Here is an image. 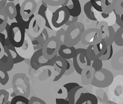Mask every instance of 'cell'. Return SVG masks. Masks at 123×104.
<instances>
[{
    "instance_id": "obj_13",
    "label": "cell",
    "mask_w": 123,
    "mask_h": 104,
    "mask_svg": "<svg viewBox=\"0 0 123 104\" xmlns=\"http://www.w3.org/2000/svg\"><path fill=\"white\" fill-rule=\"evenodd\" d=\"M38 4L35 0H25L20 4V12L25 20L28 19L31 15L35 14Z\"/></svg>"
},
{
    "instance_id": "obj_10",
    "label": "cell",
    "mask_w": 123,
    "mask_h": 104,
    "mask_svg": "<svg viewBox=\"0 0 123 104\" xmlns=\"http://www.w3.org/2000/svg\"><path fill=\"white\" fill-rule=\"evenodd\" d=\"M45 27V20L42 17L38 14L35 15L31 21L30 22L28 30H26L25 32L28 34L30 38H36L41 33L42 31Z\"/></svg>"
},
{
    "instance_id": "obj_49",
    "label": "cell",
    "mask_w": 123,
    "mask_h": 104,
    "mask_svg": "<svg viewBox=\"0 0 123 104\" xmlns=\"http://www.w3.org/2000/svg\"><path fill=\"white\" fill-rule=\"evenodd\" d=\"M4 53H5V50H4V45L0 42V58H1L3 56Z\"/></svg>"
},
{
    "instance_id": "obj_11",
    "label": "cell",
    "mask_w": 123,
    "mask_h": 104,
    "mask_svg": "<svg viewBox=\"0 0 123 104\" xmlns=\"http://www.w3.org/2000/svg\"><path fill=\"white\" fill-rule=\"evenodd\" d=\"M107 46L105 40L102 39V40L97 44L88 45L86 49L87 56L92 61L99 58L105 53Z\"/></svg>"
},
{
    "instance_id": "obj_47",
    "label": "cell",
    "mask_w": 123,
    "mask_h": 104,
    "mask_svg": "<svg viewBox=\"0 0 123 104\" xmlns=\"http://www.w3.org/2000/svg\"><path fill=\"white\" fill-rule=\"evenodd\" d=\"M57 104H69V102L68 99L67 100L64 98H57L55 100Z\"/></svg>"
},
{
    "instance_id": "obj_40",
    "label": "cell",
    "mask_w": 123,
    "mask_h": 104,
    "mask_svg": "<svg viewBox=\"0 0 123 104\" xmlns=\"http://www.w3.org/2000/svg\"><path fill=\"white\" fill-rule=\"evenodd\" d=\"M92 6H93L94 9L98 12H102V6H101V0H90Z\"/></svg>"
},
{
    "instance_id": "obj_20",
    "label": "cell",
    "mask_w": 123,
    "mask_h": 104,
    "mask_svg": "<svg viewBox=\"0 0 123 104\" xmlns=\"http://www.w3.org/2000/svg\"><path fill=\"white\" fill-rule=\"evenodd\" d=\"M98 102L97 97L95 95L87 92L81 95L75 104H97Z\"/></svg>"
},
{
    "instance_id": "obj_19",
    "label": "cell",
    "mask_w": 123,
    "mask_h": 104,
    "mask_svg": "<svg viewBox=\"0 0 123 104\" xmlns=\"http://www.w3.org/2000/svg\"><path fill=\"white\" fill-rule=\"evenodd\" d=\"M112 67L116 71L123 69V49L118 51L113 55L111 61Z\"/></svg>"
},
{
    "instance_id": "obj_50",
    "label": "cell",
    "mask_w": 123,
    "mask_h": 104,
    "mask_svg": "<svg viewBox=\"0 0 123 104\" xmlns=\"http://www.w3.org/2000/svg\"><path fill=\"white\" fill-rule=\"evenodd\" d=\"M5 40H6V36L4 34L2 33V32H0V42H1L3 45H4Z\"/></svg>"
},
{
    "instance_id": "obj_27",
    "label": "cell",
    "mask_w": 123,
    "mask_h": 104,
    "mask_svg": "<svg viewBox=\"0 0 123 104\" xmlns=\"http://www.w3.org/2000/svg\"><path fill=\"white\" fill-rule=\"evenodd\" d=\"M8 17L4 9H0V32H3L8 23Z\"/></svg>"
},
{
    "instance_id": "obj_3",
    "label": "cell",
    "mask_w": 123,
    "mask_h": 104,
    "mask_svg": "<svg viewBox=\"0 0 123 104\" xmlns=\"http://www.w3.org/2000/svg\"><path fill=\"white\" fill-rule=\"evenodd\" d=\"M25 29L17 22L11 24L7 32V38L9 39L10 42L15 48H19L22 46L25 40Z\"/></svg>"
},
{
    "instance_id": "obj_12",
    "label": "cell",
    "mask_w": 123,
    "mask_h": 104,
    "mask_svg": "<svg viewBox=\"0 0 123 104\" xmlns=\"http://www.w3.org/2000/svg\"><path fill=\"white\" fill-rule=\"evenodd\" d=\"M17 52L20 55L24 58H31L34 53V48L31 39L28 34H25V40L22 46L19 48H16Z\"/></svg>"
},
{
    "instance_id": "obj_17",
    "label": "cell",
    "mask_w": 123,
    "mask_h": 104,
    "mask_svg": "<svg viewBox=\"0 0 123 104\" xmlns=\"http://www.w3.org/2000/svg\"><path fill=\"white\" fill-rule=\"evenodd\" d=\"M15 7H16V10H17V14H16V16L15 17V20L19 25H21L22 27L25 29V31L28 30L30 22L35 17V14H33L32 15H31L30 17L28 18V19L25 20L22 17L21 12H20V3L17 4L15 5Z\"/></svg>"
},
{
    "instance_id": "obj_44",
    "label": "cell",
    "mask_w": 123,
    "mask_h": 104,
    "mask_svg": "<svg viewBox=\"0 0 123 104\" xmlns=\"http://www.w3.org/2000/svg\"><path fill=\"white\" fill-rule=\"evenodd\" d=\"M78 85L79 84H78V83H76V82H71V83H67V84H65V85H63V87L67 89V92H68L70 91L71 89L74 88L76 86H78Z\"/></svg>"
},
{
    "instance_id": "obj_1",
    "label": "cell",
    "mask_w": 123,
    "mask_h": 104,
    "mask_svg": "<svg viewBox=\"0 0 123 104\" xmlns=\"http://www.w3.org/2000/svg\"><path fill=\"white\" fill-rule=\"evenodd\" d=\"M85 31L83 23L76 22L68 26L66 30L64 44L69 47L75 46L81 41V35Z\"/></svg>"
},
{
    "instance_id": "obj_16",
    "label": "cell",
    "mask_w": 123,
    "mask_h": 104,
    "mask_svg": "<svg viewBox=\"0 0 123 104\" xmlns=\"http://www.w3.org/2000/svg\"><path fill=\"white\" fill-rule=\"evenodd\" d=\"M95 70L92 66H87L83 69L81 72V83L83 85H88L91 84L94 79Z\"/></svg>"
},
{
    "instance_id": "obj_55",
    "label": "cell",
    "mask_w": 123,
    "mask_h": 104,
    "mask_svg": "<svg viewBox=\"0 0 123 104\" xmlns=\"http://www.w3.org/2000/svg\"><path fill=\"white\" fill-rule=\"evenodd\" d=\"M121 18L122 20L123 21V14H121Z\"/></svg>"
},
{
    "instance_id": "obj_48",
    "label": "cell",
    "mask_w": 123,
    "mask_h": 104,
    "mask_svg": "<svg viewBox=\"0 0 123 104\" xmlns=\"http://www.w3.org/2000/svg\"><path fill=\"white\" fill-rule=\"evenodd\" d=\"M40 34L43 36V38L44 39L45 42H46V40H48V39L49 38V34H48V31H47V29H46L45 28H44L43 30L42 31V32H41V33Z\"/></svg>"
},
{
    "instance_id": "obj_52",
    "label": "cell",
    "mask_w": 123,
    "mask_h": 104,
    "mask_svg": "<svg viewBox=\"0 0 123 104\" xmlns=\"http://www.w3.org/2000/svg\"><path fill=\"white\" fill-rule=\"evenodd\" d=\"M11 42H10V40L8 38H6V40H5V43H4V46H8L9 45H11Z\"/></svg>"
},
{
    "instance_id": "obj_38",
    "label": "cell",
    "mask_w": 123,
    "mask_h": 104,
    "mask_svg": "<svg viewBox=\"0 0 123 104\" xmlns=\"http://www.w3.org/2000/svg\"><path fill=\"white\" fill-rule=\"evenodd\" d=\"M66 31L63 28H60L59 30H58L56 33V38H57L60 43L62 44H64L65 36Z\"/></svg>"
},
{
    "instance_id": "obj_9",
    "label": "cell",
    "mask_w": 123,
    "mask_h": 104,
    "mask_svg": "<svg viewBox=\"0 0 123 104\" xmlns=\"http://www.w3.org/2000/svg\"><path fill=\"white\" fill-rule=\"evenodd\" d=\"M48 66H52L54 67L55 71L58 72V74L55 75L54 82H57L60 80L67 69V60L62 58L60 55H56L52 58L48 60L47 61Z\"/></svg>"
},
{
    "instance_id": "obj_2",
    "label": "cell",
    "mask_w": 123,
    "mask_h": 104,
    "mask_svg": "<svg viewBox=\"0 0 123 104\" xmlns=\"http://www.w3.org/2000/svg\"><path fill=\"white\" fill-rule=\"evenodd\" d=\"M12 85L16 95H21L28 98L30 93L28 78L24 74H16L13 76Z\"/></svg>"
},
{
    "instance_id": "obj_6",
    "label": "cell",
    "mask_w": 123,
    "mask_h": 104,
    "mask_svg": "<svg viewBox=\"0 0 123 104\" xmlns=\"http://www.w3.org/2000/svg\"><path fill=\"white\" fill-rule=\"evenodd\" d=\"M61 44L56 36L49 37L44 42L43 47V54L46 60H50L55 56L57 55Z\"/></svg>"
},
{
    "instance_id": "obj_18",
    "label": "cell",
    "mask_w": 123,
    "mask_h": 104,
    "mask_svg": "<svg viewBox=\"0 0 123 104\" xmlns=\"http://www.w3.org/2000/svg\"><path fill=\"white\" fill-rule=\"evenodd\" d=\"M76 52V49L74 47V46L69 47L66 45L65 44H62L58 53L62 58L65 60H69L73 58Z\"/></svg>"
},
{
    "instance_id": "obj_28",
    "label": "cell",
    "mask_w": 123,
    "mask_h": 104,
    "mask_svg": "<svg viewBox=\"0 0 123 104\" xmlns=\"http://www.w3.org/2000/svg\"><path fill=\"white\" fill-rule=\"evenodd\" d=\"M108 27H109V25H108V23L104 20L100 21L97 24L96 28H98V29H99L101 31L103 39H105L106 36H108Z\"/></svg>"
},
{
    "instance_id": "obj_7",
    "label": "cell",
    "mask_w": 123,
    "mask_h": 104,
    "mask_svg": "<svg viewBox=\"0 0 123 104\" xmlns=\"http://www.w3.org/2000/svg\"><path fill=\"white\" fill-rule=\"evenodd\" d=\"M102 34L98 28L86 29L81 35V42L85 45H91L98 44L102 40Z\"/></svg>"
},
{
    "instance_id": "obj_56",
    "label": "cell",
    "mask_w": 123,
    "mask_h": 104,
    "mask_svg": "<svg viewBox=\"0 0 123 104\" xmlns=\"http://www.w3.org/2000/svg\"><path fill=\"white\" fill-rule=\"evenodd\" d=\"M7 1H14L15 0H7Z\"/></svg>"
},
{
    "instance_id": "obj_45",
    "label": "cell",
    "mask_w": 123,
    "mask_h": 104,
    "mask_svg": "<svg viewBox=\"0 0 123 104\" xmlns=\"http://www.w3.org/2000/svg\"><path fill=\"white\" fill-rule=\"evenodd\" d=\"M78 17H74V16H71V15H70L69 18L68 19V20L65 23V25L68 27V26H70L71 24L77 22H78Z\"/></svg>"
},
{
    "instance_id": "obj_15",
    "label": "cell",
    "mask_w": 123,
    "mask_h": 104,
    "mask_svg": "<svg viewBox=\"0 0 123 104\" xmlns=\"http://www.w3.org/2000/svg\"><path fill=\"white\" fill-rule=\"evenodd\" d=\"M4 47L5 53L1 58H0V67L9 72L13 69L14 63L9 49L6 46H4Z\"/></svg>"
},
{
    "instance_id": "obj_21",
    "label": "cell",
    "mask_w": 123,
    "mask_h": 104,
    "mask_svg": "<svg viewBox=\"0 0 123 104\" xmlns=\"http://www.w3.org/2000/svg\"><path fill=\"white\" fill-rule=\"evenodd\" d=\"M72 4L67 5L65 7L67 9L70 15L74 17H79L81 13V5L79 0H70Z\"/></svg>"
},
{
    "instance_id": "obj_51",
    "label": "cell",
    "mask_w": 123,
    "mask_h": 104,
    "mask_svg": "<svg viewBox=\"0 0 123 104\" xmlns=\"http://www.w3.org/2000/svg\"><path fill=\"white\" fill-rule=\"evenodd\" d=\"M7 0H0V9H3L6 6Z\"/></svg>"
},
{
    "instance_id": "obj_30",
    "label": "cell",
    "mask_w": 123,
    "mask_h": 104,
    "mask_svg": "<svg viewBox=\"0 0 123 104\" xmlns=\"http://www.w3.org/2000/svg\"><path fill=\"white\" fill-rule=\"evenodd\" d=\"M115 31L111 25L108 27V36L104 39L106 42L107 45L113 44L115 41Z\"/></svg>"
},
{
    "instance_id": "obj_32",
    "label": "cell",
    "mask_w": 123,
    "mask_h": 104,
    "mask_svg": "<svg viewBox=\"0 0 123 104\" xmlns=\"http://www.w3.org/2000/svg\"><path fill=\"white\" fill-rule=\"evenodd\" d=\"M29 99L25 96L21 95H16L12 97L11 104H28Z\"/></svg>"
},
{
    "instance_id": "obj_24",
    "label": "cell",
    "mask_w": 123,
    "mask_h": 104,
    "mask_svg": "<svg viewBox=\"0 0 123 104\" xmlns=\"http://www.w3.org/2000/svg\"><path fill=\"white\" fill-rule=\"evenodd\" d=\"M4 9L8 18H9L10 20H13L15 18L17 14V10H16L15 4L13 3V1H10L9 3H6Z\"/></svg>"
},
{
    "instance_id": "obj_35",
    "label": "cell",
    "mask_w": 123,
    "mask_h": 104,
    "mask_svg": "<svg viewBox=\"0 0 123 104\" xmlns=\"http://www.w3.org/2000/svg\"><path fill=\"white\" fill-rule=\"evenodd\" d=\"M9 76L7 71L0 67V84L2 85H6L9 82Z\"/></svg>"
},
{
    "instance_id": "obj_42",
    "label": "cell",
    "mask_w": 123,
    "mask_h": 104,
    "mask_svg": "<svg viewBox=\"0 0 123 104\" xmlns=\"http://www.w3.org/2000/svg\"><path fill=\"white\" fill-rule=\"evenodd\" d=\"M114 11L119 15L123 14V0H117Z\"/></svg>"
},
{
    "instance_id": "obj_22",
    "label": "cell",
    "mask_w": 123,
    "mask_h": 104,
    "mask_svg": "<svg viewBox=\"0 0 123 104\" xmlns=\"http://www.w3.org/2000/svg\"><path fill=\"white\" fill-rule=\"evenodd\" d=\"M42 1V4H41L40 6H39V9H38V14L39 15H40L41 17H42L45 20V27H47L48 28L50 29H52V30H55L56 29H55L54 27L52 28V25L49 22V19H48V15L46 14V11H48V5L43 2Z\"/></svg>"
},
{
    "instance_id": "obj_37",
    "label": "cell",
    "mask_w": 123,
    "mask_h": 104,
    "mask_svg": "<svg viewBox=\"0 0 123 104\" xmlns=\"http://www.w3.org/2000/svg\"><path fill=\"white\" fill-rule=\"evenodd\" d=\"M67 60V69L64 73V75H70L72 74L74 71V67L73 64V61H71V59Z\"/></svg>"
},
{
    "instance_id": "obj_39",
    "label": "cell",
    "mask_w": 123,
    "mask_h": 104,
    "mask_svg": "<svg viewBox=\"0 0 123 104\" xmlns=\"http://www.w3.org/2000/svg\"><path fill=\"white\" fill-rule=\"evenodd\" d=\"M44 2L47 5L50 6H61L64 3L65 0H41Z\"/></svg>"
},
{
    "instance_id": "obj_33",
    "label": "cell",
    "mask_w": 123,
    "mask_h": 104,
    "mask_svg": "<svg viewBox=\"0 0 123 104\" xmlns=\"http://www.w3.org/2000/svg\"><path fill=\"white\" fill-rule=\"evenodd\" d=\"M113 56V45L111 44L107 46L105 53L102 56H101L99 58L102 60V61H108L111 59V58Z\"/></svg>"
},
{
    "instance_id": "obj_43",
    "label": "cell",
    "mask_w": 123,
    "mask_h": 104,
    "mask_svg": "<svg viewBox=\"0 0 123 104\" xmlns=\"http://www.w3.org/2000/svg\"><path fill=\"white\" fill-rule=\"evenodd\" d=\"M28 104H46V102L39 97L32 96L29 99Z\"/></svg>"
},
{
    "instance_id": "obj_54",
    "label": "cell",
    "mask_w": 123,
    "mask_h": 104,
    "mask_svg": "<svg viewBox=\"0 0 123 104\" xmlns=\"http://www.w3.org/2000/svg\"><path fill=\"white\" fill-rule=\"evenodd\" d=\"M117 103L113 101H111V100H108L107 102H106V104H116Z\"/></svg>"
},
{
    "instance_id": "obj_5",
    "label": "cell",
    "mask_w": 123,
    "mask_h": 104,
    "mask_svg": "<svg viewBox=\"0 0 123 104\" xmlns=\"http://www.w3.org/2000/svg\"><path fill=\"white\" fill-rule=\"evenodd\" d=\"M73 64L74 70L81 75L83 69L87 66H91V60L87 56V50L83 48L76 49V52L73 56Z\"/></svg>"
},
{
    "instance_id": "obj_29",
    "label": "cell",
    "mask_w": 123,
    "mask_h": 104,
    "mask_svg": "<svg viewBox=\"0 0 123 104\" xmlns=\"http://www.w3.org/2000/svg\"><path fill=\"white\" fill-rule=\"evenodd\" d=\"M31 41H32L33 45V48L35 50L42 49L43 47V45L45 42L44 39L41 34L36 37V38H34L31 40Z\"/></svg>"
},
{
    "instance_id": "obj_36",
    "label": "cell",
    "mask_w": 123,
    "mask_h": 104,
    "mask_svg": "<svg viewBox=\"0 0 123 104\" xmlns=\"http://www.w3.org/2000/svg\"><path fill=\"white\" fill-rule=\"evenodd\" d=\"M9 94L7 91L4 89L0 90V104H8Z\"/></svg>"
},
{
    "instance_id": "obj_31",
    "label": "cell",
    "mask_w": 123,
    "mask_h": 104,
    "mask_svg": "<svg viewBox=\"0 0 123 104\" xmlns=\"http://www.w3.org/2000/svg\"><path fill=\"white\" fill-rule=\"evenodd\" d=\"M114 42L117 46L123 47V28H119L115 32Z\"/></svg>"
},
{
    "instance_id": "obj_25",
    "label": "cell",
    "mask_w": 123,
    "mask_h": 104,
    "mask_svg": "<svg viewBox=\"0 0 123 104\" xmlns=\"http://www.w3.org/2000/svg\"><path fill=\"white\" fill-rule=\"evenodd\" d=\"M6 47L9 50L11 55L12 57L14 64L22 62L23 61H24L25 60L24 58H23L22 56H21L18 54L17 50H16V48L15 47H14L11 44L8 46H6Z\"/></svg>"
},
{
    "instance_id": "obj_41",
    "label": "cell",
    "mask_w": 123,
    "mask_h": 104,
    "mask_svg": "<svg viewBox=\"0 0 123 104\" xmlns=\"http://www.w3.org/2000/svg\"><path fill=\"white\" fill-rule=\"evenodd\" d=\"M92 61H93V62L92 63L91 66L94 69L95 71H98L102 68V67H103L102 61H103L102 60H100V58H97Z\"/></svg>"
},
{
    "instance_id": "obj_34",
    "label": "cell",
    "mask_w": 123,
    "mask_h": 104,
    "mask_svg": "<svg viewBox=\"0 0 123 104\" xmlns=\"http://www.w3.org/2000/svg\"><path fill=\"white\" fill-rule=\"evenodd\" d=\"M95 96L97 97L98 100H99L102 104H106L107 101L108 100L106 93L100 88H99L98 90H97Z\"/></svg>"
},
{
    "instance_id": "obj_8",
    "label": "cell",
    "mask_w": 123,
    "mask_h": 104,
    "mask_svg": "<svg viewBox=\"0 0 123 104\" xmlns=\"http://www.w3.org/2000/svg\"><path fill=\"white\" fill-rule=\"evenodd\" d=\"M68 11L65 6H61L52 13L51 23L55 29L61 28L70 17Z\"/></svg>"
},
{
    "instance_id": "obj_14",
    "label": "cell",
    "mask_w": 123,
    "mask_h": 104,
    "mask_svg": "<svg viewBox=\"0 0 123 104\" xmlns=\"http://www.w3.org/2000/svg\"><path fill=\"white\" fill-rule=\"evenodd\" d=\"M43 57V48L38 49L35 51L33 55L30 58V66L34 70H38L42 67L48 66L47 62H43L41 61V59Z\"/></svg>"
},
{
    "instance_id": "obj_4",
    "label": "cell",
    "mask_w": 123,
    "mask_h": 104,
    "mask_svg": "<svg viewBox=\"0 0 123 104\" xmlns=\"http://www.w3.org/2000/svg\"><path fill=\"white\" fill-rule=\"evenodd\" d=\"M114 77L110 71L102 68L98 71H95L94 79L91 85L95 87L104 88L111 85L113 82Z\"/></svg>"
},
{
    "instance_id": "obj_26",
    "label": "cell",
    "mask_w": 123,
    "mask_h": 104,
    "mask_svg": "<svg viewBox=\"0 0 123 104\" xmlns=\"http://www.w3.org/2000/svg\"><path fill=\"white\" fill-rule=\"evenodd\" d=\"M93 9H94L93 6H92L91 2H87L84 6V12L86 17L89 20L92 21H97L96 17H95L94 12L93 11Z\"/></svg>"
},
{
    "instance_id": "obj_46",
    "label": "cell",
    "mask_w": 123,
    "mask_h": 104,
    "mask_svg": "<svg viewBox=\"0 0 123 104\" xmlns=\"http://www.w3.org/2000/svg\"><path fill=\"white\" fill-rule=\"evenodd\" d=\"M115 14V16H116V23L119 26L120 28H123V21L122 20L121 18V15L117 14L114 11Z\"/></svg>"
},
{
    "instance_id": "obj_23",
    "label": "cell",
    "mask_w": 123,
    "mask_h": 104,
    "mask_svg": "<svg viewBox=\"0 0 123 104\" xmlns=\"http://www.w3.org/2000/svg\"><path fill=\"white\" fill-rule=\"evenodd\" d=\"M117 0H101V6L104 13L110 14L115 10Z\"/></svg>"
},
{
    "instance_id": "obj_53",
    "label": "cell",
    "mask_w": 123,
    "mask_h": 104,
    "mask_svg": "<svg viewBox=\"0 0 123 104\" xmlns=\"http://www.w3.org/2000/svg\"><path fill=\"white\" fill-rule=\"evenodd\" d=\"M69 1H70V0H65L64 3L62 4L61 6H67V5H68L69 3Z\"/></svg>"
}]
</instances>
